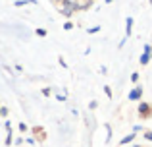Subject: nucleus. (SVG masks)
Returning <instances> with one entry per match:
<instances>
[{"instance_id":"obj_4","label":"nucleus","mask_w":152,"mask_h":147,"mask_svg":"<svg viewBox=\"0 0 152 147\" xmlns=\"http://www.w3.org/2000/svg\"><path fill=\"white\" fill-rule=\"evenodd\" d=\"M131 27H133V18H127V35L131 33Z\"/></svg>"},{"instance_id":"obj_7","label":"nucleus","mask_w":152,"mask_h":147,"mask_svg":"<svg viewBox=\"0 0 152 147\" xmlns=\"http://www.w3.org/2000/svg\"><path fill=\"white\" fill-rule=\"evenodd\" d=\"M146 140H150V141H152V134H150V132L146 134Z\"/></svg>"},{"instance_id":"obj_2","label":"nucleus","mask_w":152,"mask_h":147,"mask_svg":"<svg viewBox=\"0 0 152 147\" xmlns=\"http://www.w3.org/2000/svg\"><path fill=\"white\" fill-rule=\"evenodd\" d=\"M141 95H142L141 89H133V93L129 95V99H131V101H137V99H141Z\"/></svg>"},{"instance_id":"obj_6","label":"nucleus","mask_w":152,"mask_h":147,"mask_svg":"<svg viewBox=\"0 0 152 147\" xmlns=\"http://www.w3.org/2000/svg\"><path fill=\"white\" fill-rule=\"evenodd\" d=\"M37 33L41 35V37H45V35H46V31H45V29H37Z\"/></svg>"},{"instance_id":"obj_1","label":"nucleus","mask_w":152,"mask_h":147,"mask_svg":"<svg viewBox=\"0 0 152 147\" xmlns=\"http://www.w3.org/2000/svg\"><path fill=\"white\" fill-rule=\"evenodd\" d=\"M148 58H150V47L146 45L145 47V54L141 56V64H146V62H148Z\"/></svg>"},{"instance_id":"obj_3","label":"nucleus","mask_w":152,"mask_h":147,"mask_svg":"<svg viewBox=\"0 0 152 147\" xmlns=\"http://www.w3.org/2000/svg\"><path fill=\"white\" fill-rule=\"evenodd\" d=\"M141 112H142V116L150 114V109H148V105H141Z\"/></svg>"},{"instance_id":"obj_5","label":"nucleus","mask_w":152,"mask_h":147,"mask_svg":"<svg viewBox=\"0 0 152 147\" xmlns=\"http://www.w3.org/2000/svg\"><path fill=\"white\" fill-rule=\"evenodd\" d=\"M133 137H135V136H127V137H125V140H121V145H125V143H129V141H131V140H133Z\"/></svg>"}]
</instances>
